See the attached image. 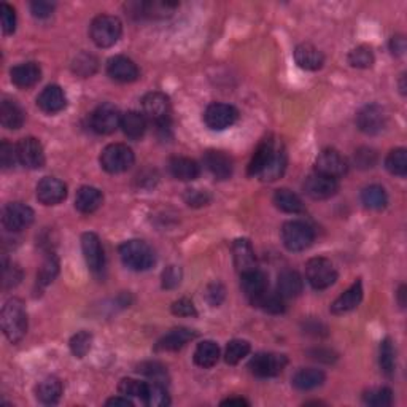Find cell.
I'll return each instance as SVG.
<instances>
[{"label": "cell", "mask_w": 407, "mask_h": 407, "mask_svg": "<svg viewBox=\"0 0 407 407\" xmlns=\"http://www.w3.org/2000/svg\"><path fill=\"white\" fill-rule=\"evenodd\" d=\"M0 321H2L3 334L10 342L18 344L23 341L28 332V312H26L24 302L18 297L8 299L2 309Z\"/></svg>", "instance_id": "1"}, {"label": "cell", "mask_w": 407, "mask_h": 407, "mask_svg": "<svg viewBox=\"0 0 407 407\" xmlns=\"http://www.w3.org/2000/svg\"><path fill=\"white\" fill-rule=\"evenodd\" d=\"M119 257H121L123 264L126 268L137 270V272L148 270L156 263V255L153 248L147 242L139 241V239L124 242L119 247Z\"/></svg>", "instance_id": "2"}, {"label": "cell", "mask_w": 407, "mask_h": 407, "mask_svg": "<svg viewBox=\"0 0 407 407\" xmlns=\"http://www.w3.org/2000/svg\"><path fill=\"white\" fill-rule=\"evenodd\" d=\"M123 24L112 14H99L90 26V37L99 48H110L121 39Z\"/></svg>", "instance_id": "3"}, {"label": "cell", "mask_w": 407, "mask_h": 407, "mask_svg": "<svg viewBox=\"0 0 407 407\" xmlns=\"http://www.w3.org/2000/svg\"><path fill=\"white\" fill-rule=\"evenodd\" d=\"M315 232L309 224L301 220L286 221L281 228V242L290 252H304L314 244Z\"/></svg>", "instance_id": "4"}, {"label": "cell", "mask_w": 407, "mask_h": 407, "mask_svg": "<svg viewBox=\"0 0 407 407\" xmlns=\"http://www.w3.org/2000/svg\"><path fill=\"white\" fill-rule=\"evenodd\" d=\"M135 161L134 151L124 143H110L102 150L101 166L108 174H123Z\"/></svg>", "instance_id": "5"}, {"label": "cell", "mask_w": 407, "mask_h": 407, "mask_svg": "<svg viewBox=\"0 0 407 407\" xmlns=\"http://www.w3.org/2000/svg\"><path fill=\"white\" fill-rule=\"evenodd\" d=\"M306 277L314 290H325L337 280V270L328 258H312L306 266Z\"/></svg>", "instance_id": "6"}, {"label": "cell", "mask_w": 407, "mask_h": 407, "mask_svg": "<svg viewBox=\"0 0 407 407\" xmlns=\"http://www.w3.org/2000/svg\"><path fill=\"white\" fill-rule=\"evenodd\" d=\"M288 364V358L280 353H258L252 358L248 369L257 377H275Z\"/></svg>", "instance_id": "7"}, {"label": "cell", "mask_w": 407, "mask_h": 407, "mask_svg": "<svg viewBox=\"0 0 407 407\" xmlns=\"http://www.w3.org/2000/svg\"><path fill=\"white\" fill-rule=\"evenodd\" d=\"M315 172L337 180L348 172V161L337 150L326 148L317 156Z\"/></svg>", "instance_id": "8"}, {"label": "cell", "mask_w": 407, "mask_h": 407, "mask_svg": "<svg viewBox=\"0 0 407 407\" xmlns=\"http://www.w3.org/2000/svg\"><path fill=\"white\" fill-rule=\"evenodd\" d=\"M34 218L35 213L29 206L21 202H13L3 208L2 223L5 229H8V231L19 232L23 229L29 228L34 223Z\"/></svg>", "instance_id": "9"}, {"label": "cell", "mask_w": 407, "mask_h": 407, "mask_svg": "<svg viewBox=\"0 0 407 407\" xmlns=\"http://www.w3.org/2000/svg\"><path fill=\"white\" fill-rule=\"evenodd\" d=\"M121 117L123 115L113 103H102L91 115V128L97 134H112L121 124Z\"/></svg>", "instance_id": "10"}, {"label": "cell", "mask_w": 407, "mask_h": 407, "mask_svg": "<svg viewBox=\"0 0 407 407\" xmlns=\"http://www.w3.org/2000/svg\"><path fill=\"white\" fill-rule=\"evenodd\" d=\"M237 119V108L229 106V103H210L204 113V121L212 130H224L231 128Z\"/></svg>", "instance_id": "11"}, {"label": "cell", "mask_w": 407, "mask_h": 407, "mask_svg": "<svg viewBox=\"0 0 407 407\" xmlns=\"http://www.w3.org/2000/svg\"><path fill=\"white\" fill-rule=\"evenodd\" d=\"M142 108L143 115L148 121L155 124H161L169 121L170 115V101L164 92L155 91L148 92L142 99Z\"/></svg>", "instance_id": "12"}, {"label": "cell", "mask_w": 407, "mask_h": 407, "mask_svg": "<svg viewBox=\"0 0 407 407\" xmlns=\"http://www.w3.org/2000/svg\"><path fill=\"white\" fill-rule=\"evenodd\" d=\"M385 124H387V115L382 107L375 103L363 107L357 115V126L364 134L375 135L382 132Z\"/></svg>", "instance_id": "13"}, {"label": "cell", "mask_w": 407, "mask_h": 407, "mask_svg": "<svg viewBox=\"0 0 407 407\" xmlns=\"http://www.w3.org/2000/svg\"><path fill=\"white\" fill-rule=\"evenodd\" d=\"M18 161L28 169H40L45 164V151L35 137L21 139L17 145Z\"/></svg>", "instance_id": "14"}, {"label": "cell", "mask_w": 407, "mask_h": 407, "mask_svg": "<svg viewBox=\"0 0 407 407\" xmlns=\"http://www.w3.org/2000/svg\"><path fill=\"white\" fill-rule=\"evenodd\" d=\"M337 190H339V183H337L336 179L321 175V174H318V172L307 177L306 181H304L306 195L315 201L330 199V197L336 195Z\"/></svg>", "instance_id": "15"}, {"label": "cell", "mask_w": 407, "mask_h": 407, "mask_svg": "<svg viewBox=\"0 0 407 407\" xmlns=\"http://www.w3.org/2000/svg\"><path fill=\"white\" fill-rule=\"evenodd\" d=\"M81 250L85 255V261L94 274H99L106 264V257H103V248L101 239L94 232H85L81 236Z\"/></svg>", "instance_id": "16"}, {"label": "cell", "mask_w": 407, "mask_h": 407, "mask_svg": "<svg viewBox=\"0 0 407 407\" xmlns=\"http://www.w3.org/2000/svg\"><path fill=\"white\" fill-rule=\"evenodd\" d=\"M67 197V186L64 181L54 177H45L37 185V199L43 206H57Z\"/></svg>", "instance_id": "17"}, {"label": "cell", "mask_w": 407, "mask_h": 407, "mask_svg": "<svg viewBox=\"0 0 407 407\" xmlns=\"http://www.w3.org/2000/svg\"><path fill=\"white\" fill-rule=\"evenodd\" d=\"M107 74L115 81L132 83L139 78V67L126 56H113L107 62Z\"/></svg>", "instance_id": "18"}, {"label": "cell", "mask_w": 407, "mask_h": 407, "mask_svg": "<svg viewBox=\"0 0 407 407\" xmlns=\"http://www.w3.org/2000/svg\"><path fill=\"white\" fill-rule=\"evenodd\" d=\"M204 166L218 180H228L234 170L231 156L220 150H208L204 155Z\"/></svg>", "instance_id": "19"}, {"label": "cell", "mask_w": 407, "mask_h": 407, "mask_svg": "<svg viewBox=\"0 0 407 407\" xmlns=\"http://www.w3.org/2000/svg\"><path fill=\"white\" fill-rule=\"evenodd\" d=\"M37 106L41 112L48 115L62 112L67 106V97L64 90L57 85L46 86L37 97Z\"/></svg>", "instance_id": "20"}, {"label": "cell", "mask_w": 407, "mask_h": 407, "mask_svg": "<svg viewBox=\"0 0 407 407\" xmlns=\"http://www.w3.org/2000/svg\"><path fill=\"white\" fill-rule=\"evenodd\" d=\"M196 336L197 334L190 328H174L159 339L155 348L158 352H177L183 348Z\"/></svg>", "instance_id": "21"}, {"label": "cell", "mask_w": 407, "mask_h": 407, "mask_svg": "<svg viewBox=\"0 0 407 407\" xmlns=\"http://www.w3.org/2000/svg\"><path fill=\"white\" fill-rule=\"evenodd\" d=\"M232 257L236 269L241 274L257 269V257L248 239H237L232 244Z\"/></svg>", "instance_id": "22"}, {"label": "cell", "mask_w": 407, "mask_h": 407, "mask_svg": "<svg viewBox=\"0 0 407 407\" xmlns=\"http://www.w3.org/2000/svg\"><path fill=\"white\" fill-rule=\"evenodd\" d=\"M241 286L244 295L248 297L250 302H252L269 288L268 275L259 269L248 270V272L241 274Z\"/></svg>", "instance_id": "23"}, {"label": "cell", "mask_w": 407, "mask_h": 407, "mask_svg": "<svg viewBox=\"0 0 407 407\" xmlns=\"http://www.w3.org/2000/svg\"><path fill=\"white\" fill-rule=\"evenodd\" d=\"M363 299V285L361 280H357L347 291L337 297L331 304V312L334 315H344L347 312L357 309Z\"/></svg>", "instance_id": "24"}, {"label": "cell", "mask_w": 407, "mask_h": 407, "mask_svg": "<svg viewBox=\"0 0 407 407\" xmlns=\"http://www.w3.org/2000/svg\"><path fill=\"white\" fill-rule=\"evenodd\" d=\"M296 64L304 70H318L325 64V56L312 43H301L295 50Z\"/></svg>", "instance_id": "25"}, {"label": "cell", "mask_w": 407, "mask_h": 407, "mask_svg": "<svg viewBox=\"0 0 407 407\" xmlns=\"http://www.w3.org/2000/svg\"><path fill=\"white\" fill-rule=\"evenodd\" d=\"M10 75H12V81L14 85L28 90V88H32L40 81L41 69L37 62H23V64L14 66Z\"/></svg>", "instance_id": "26"}, {"label": "cell", "mask_w": 407, "mask_h": 407, "mask_svg": "<svg viewBox=\"0 0 407 407\" xmlns=\"http://www.w3.org/2000/svg\"><path fill=\"white\" fill-rule=\"evenodd\" d=\"M169 172L177 180L191 181L196 180L201 174V166L195 159L185 158V156H174L169 161Z\"/></svg>", "instance_id": "27"}, {"label": "cell", "mask_w": 407, "mask_h": 407, "mask_svg": "<svg viewBox=\"0 0 407 407\" xmlns=\"http://www.w3.org/2000/svg\"><path fill=\"white\" fill-rule=\"evenodd\" d=\"M103 196L101 190L94 186H81L75 196V208L78 212L90 215L102 206Z\"/></svg>", "instance_id": "28"}, {"label": "cell", "mask_w": 407, "mask_h": 407, "mask_svg": "<svg viewBox=\"0 0 407 407\" xmlns=\"http://www.w3.org/2000/svg\"><path fill=\"white\" fill-rule=\"evenodd\" d=\"M119 128L123 129L126 137L139 140L143 137L145 132H147V118H145L143 113L130 110L121 117V124H119Z\"/></svg>", "instance_id": "29"}, {"label": "cell", "mask_w": 407, "mask_h": 407, "mask_svg": "<svg viewBox=\"0 0 407 407\" xmlns=\"http://www.w3.org/2000/svg\"><path fill=\"white\" fill-rule=\"evenodd\" d=\"M35 396L41 404L51 406L59 403L62 396V384L57 377H46L35 387Z\"/></svg>", "instance_id": "30"}, {"label": "cell", "mask_w": 407, "mask_h": 407, "mask_svg": "<svg viewBox=\"0 0 407 407\" xmlns=\"http://www.w3.org/2000/svg\"><path fill=\"white\" fill-rule=\"evenodd\" d=\"M326 375L323 370L315 369V368H306L299 369L293 375V385L295 388L301 391H309L321 387L323 382H325Z\"/></svg>", "instance_id": "31"}, {"label": "cell", "mask_w": 407, "mask_h": 407, "mask_svg": "<svg viewBox=\"0 0 407 407\" xmlns=\"http://www.w3.org/2000/svg\"><path fill=\"white\" fill-rule=\"evenodd\" d=\"M302 277L296 270H284L279 275L277 280V290L279 295L285 299H290V297H296L302 293Z\"/></svg>", "instance_id": "32"}, {"label": "cell", "mask_w": 407, "mask_h": 407, "mask_svg": "<svg viewBox=\"0 0 407 407\" xmlns=\"http://www.w3.org/2000/svg\"><path fill=\"white\" fill-rule=\"evenodd\" d=\"M0 121L7 129H19L24 124V112L12 99H3L0 106Z\"/></svg>", "instance_id": "33"}, {"label": "cell", "mask_w": 407, "mask_h": 407, "mask_svg": "<svg viewBox=\"0 0 407 407\" xmlns=\"http://www.w3.org/2000/svg\"><path fill=\"white\" fill-rule=\"evenodd\" d=\"M220 359V347L213 341H204L195 350V363L199 368H213Z\"/></svg>", "instance_id": "34"}, {"label": "cell", "mask_w": 407, "mask_h": 407, "mask_svg": "<svg viewBox=\"0 0 407 407\" xmlns=\"http://www.w3.org/2000/svg\"><path fill=\"white\" fill-rule=\"evenodd\" d=\"M285 170H286V153L284 148H279V150H274L272 158H270L269 163L266 164L259 177L263 181H275L285 174Z\"/></svg>", "instance_id": "35"}, {"label": "cell", "mask_w": 407, "mask_h": 407, "mask_svg": "<svg viewBox=\"0 0 407 407\" xmlns=\"http://www.w3.org/2000/svg\"><path fill=\"white\" fill-rule=\"evenodd\" d=\"M274 204L279 210L285 213H301L304 210V204H302L301 197L291 190H286V188L275 191Z\"/></svg>", "instance_id": "36"}, {"label": "cell", "mask_w": 407, "mask_h": 407, "mask_svg": "<svg viewBox=\"0 0 407 407\" xmlns=\"http://www.w3.org/2000/svg\"><path fill=\"white\" fill-rule=\"evenodd\" d=\"M274 155V142L270 139H266L259 143V147L255 151L252 161L248 164V175H259L266 164L269 163V159Z\"/></svg>", "instance_id": "37"}, {"label": "cell", "mask_w": 407, "mask_h": 407, "mask_svg": "<svg viewBox=\"0 0 407 407\" xmlns=\"http://www.w3.org/2000/svg\"><path fill=\"white\" fill-rule=\"evenodd\" d=\"M253 306L259 307L261 310L268 312V314H272V315H279V314H284L285 312V297H281L277 293H274V291H269V288L264 291L263 295L258 296L257 299L252 301Z\"/></svg>", "instance_id": "38"}, {"label": "cell", "mask_w": 407, "mask_h": 407, "mask_svg": "<svg viewBox=\"0 0 407 407\" xmlns=\"http://www.w3.org/2000/svg\"><path fill=\"white\" fill-rule=\"evenodd\" d=\"M361 202L364 204V207L373 208V210H382L388 204L387 191L380 185L366 186L361 191Z\"/></svg>", "instance_id": "39"}, {"label": "cell", "mask_w": 407, "mask_h": 407, "mask_svg": "<svg viewBox=\"0 0 407 407\" xmlns=\"http://www.w3.org/2000/svg\"><path fill=\"white\" fill-rule=\"evenodd\" d=\"M143 403L150 407H166L170 404L169 393H167L164 384L151 382L147 384V391H145Z\"/></svg>", "instance_id": "40"}, {"label": "cell", "mask_w": 407, "mask_h": 407, "mask_svg": "<svg viewBox=\"0 0 407 407\" xmlns=\"http://www.w3.org/2000/svg\"><path fill=\"white\" fill-rule=\"evenodd\" d=\"M57 274H59V259L54 253H48L39 269L37 284L40 286H48L57 277Z\"/></svg>", "instance_id": "41"}, {"label": "cell", "mask_w": 407, "mask_h": 407, "mask_svg": "<svg viewBox=\"0 0 407 407\" xmlns=\"http://www.w3.org/2000/svg\"><path fill=\"white\" fill-rule=\"evenodd\" d=\"M385 167L390 174L406 177L407 174V151L406 148H395L391 150L387 159H385Z\"/></svg>", "instance_id": "42"}, {"label": "cell", "mask_w": 407, "mask_h": 407, "mask_svg": "<svg viewBox=\"0 0 407 407\" xmlns=\"http://www.w3.org/2000/svg\"><path fill=\"white\" fill-rule=\"evenodd\" d=\"M252 350V346H250L248 341H244V339H234L228 344L226 350H224V359H226L228 364H237L241 363L242 359L247 357V355Z\"/></svg>", "instance_id": "43"}, {"label": "cell", "mask_w": 407, "mask_h": 407, "mask_svg": "<svg viewBox=\"0 0 407 407\" xmlns=\"http://www.w3.org/2000/svg\"><path fill=\"white\" fill-rule=\"evenodd\" d=\"M379 363H380V368H382V370L388 375V377L390 375H393L395 368H396V353H395L393 342H391V339L388 337L380 342Z\"/></svg>", "instance_id": "44"}, {"label": "cell", "mask_w": 407, "mask_h": 407, "mask_svg": "<svg viewBox=\"0 0 407 407\" xmlns=\"http://www.w3.org/2000/svg\"><path fill=\"white\" fill-rule=\"evenodd\" d=\"M348 64L357 67V69H369L374 64V53L370 46L359 45L353 48L348 54Z\"/></svg>", "instance_id": "45"}, {"label": "cell", "mask_w": 407, "mask_h": 407, "mask_svg": "<svg viewBox=\"0 0 407 407\" xmlns=\"http://www.w3.org/2000/svg\"><path fill=\"white\" fill-rule=\"evenodd\" d=\"M70 352L74 353V357L77 358H85L88 352L91 350V346H92V334L88 332V331H80L72 336L70 342Z\"/></svg>", "instance_id": "46"}, {"label": "cell", "mask_w": 407, "mask_h": 407, "mask_svg": "<svg viewBox=\"0 0 407 407\" xmlns=\"http://www.w3.org/2000/svg\"><path fill=\"white\" fill-rule=\"evenodd\" d=\"M363 401L373 407H387L393 403V391L390 388H373L363 395Z\"/></svg>", "instance_id": "47"}, {"label": "cell", "mask_w": 407, "mask_h": 407, "mask_svg": "<svg viewBox=\"0 0 407 407\" xmlns=\"http://www.w3.org/2000/svg\"><path fill=\"white\" fill-rule=\"evenodd\" d=\"M139 373L147 375V377L151 380V382L156 384H167L169 380V375H167V369L163 366V364L158 361H147L142 363L139 366Z\"/></svg>", "instance_id": "48"}, {"label": "cell", "mask_w": 407, "mask_h": 407, "mask_svg": "<svg viewBox=\"0 0 407 407\" xmlns=\"http://www.w3.org/2000/svg\"><path fill=\"white\" fill-rule=\"evenodd\" d=\"M72 67H74V72L77 75H80L83 78H88L97 70V59L92 54L81 53V54H78L75 57Z\"/></svg>", "instance_id": "49"}, {"label": "cell", "mask_w": 407, "mask_h": 407, "mask_svg": "<svg viewBox=\"0 0 407 407\" xmlns=\"http://www.w3.org/2000/svg\"><path fill=\"white\" fill-rule=\"evenodd\" d=\"M118 391L128 398H140L143 399L145 391H147V384L140 382L135 379H123L118 385Z\"/></svg>", "instance_id": "50"}, {"label": "cell", "mask_w": 407, "mask_h": 407, "mask_svg": "<svg viewBox=\"0 0 407 407\" xmlns=\"http://www.w3.org/2000/svg\"><path fill=\"white\" fill-rule=\"evenodd\" d=\"M179 7V3L170 2H147L143 3V17L150 18H166L172 14L174 8Z\"/></svg>", "instance_id": "51"}, {"label": "cell", "mask_w": 407, "mask_h": 407, "mask_svg": "<svg viewBox=\"0 0 407 407\" xmlns=\"http://www.w3.org/2000/svg\"><path fill=\"white\" fill-rule=\"evenodd\" d=\"M0 23H2V30L5 35L14 32V29H17V13H14V8L12 5H0Z\"/></svg>", "instance_id": "52"}, {"label": "cell", "mask_w": 407, "mask_h": 407, "mask_svg": "<svg viewBox=\"0 0 407 407\" xmlns=\"http://www.w3.org/2000/svg\"><path fill=\"white\" fill-rule=\"evenodd\" d=\"M204 296H206V301L212 307H218L224 301V296H226V290L220 284V281H213V284L207 285L206 291H204Z\"/></svg>", "instance_id": "53"}, {"label": "cell", "mask_w": 407, "mask_h": 407, "mask_svg": "<svg viewBox=\"0 0 407 407\" xmlns=\"http://www.w3.org/2000/svg\"><path fill=\"white\" fill-rule=\"evenodd\" d=\"M17 163H19L17 147H13L7 140H3L2 145H0V164H2L3 169H12Z\"/></svg>", "instance_id": "54"}, {"label": "cell", "mask_w": 407, "mask_h": 407, "mask_svg": "<svg viewBox=\"0 0 407 407\" xmlns=\"http://www.w3.org/2000/svg\"><path fill=\"white\" fill-rule=\"evenodd\" d=\"M21 279H23V272L17 264L3 263V288H13L19 284Z\"/></svg>", "instance_id": "55"}, {"label": "cell", "mask_w": 407, "mask_h": 407, "mask_svg": "<svg viewBox=\"0 0 407 407\" xmlns=\"http://www.w3.org/2000/svg\"><path fill=\"white\" fill-rule=\"evenodd\" d=\"M181 281V269L179 266H169L163 272V288L174 290Z\"/></svg>", "instance_id": "56"}, {"label": "cell", "mask_w": 407, "mask_h": 407, "mask_svg": "<svg viewBox=\"0 0 407 407\" xmlns=\"http://www.w3.org/2000/svg\"><path fill=\"white\" fill-rule=\"evenodd\" d=\"M172 314L179 317H196L197 310L196 306L192 304V301L186 299V297H181V299L175 301L174 304H172Z\"/></svg>", "instance_id": "57"}, {"label": "cell", "mask_w": 407, "mask_h": 407, "mask_svg": "<svg viewBox=\"0 0 407 407\" xmlns=\"http://www.w3.org/2000/svg\"><path fill=\"white\" fill-rule=\"evenodd\" d=\"M185 201L188 206L202 207L210 202V196H208L207 191H202V190H188L185 192Z\"/></svg>", "instance_id": "58"}, {"label": "cell", "mask_w": 407, "mask_h": 407, "mask_svg": "<svg viewBox=\"0 0 407 407\" xmlns=\"http://www.w3.org/2000/svg\"><path fill=\"white\" fill-rule=\"evenodd\" d=\"M30 12L35 18L45 19L51 17V13L54 12V3L46 2V0H35V2L30 3Z\"/></svg>", "instance_id": "59"}, {"label": "cell", "mask_w": 407, "mask_h": 407, "mask_svg": "<svg viewBox=\"0 0 407 407\" xmlns=\"http://www.w3.org/2000/svg\"><path fill=\"white\" fill-rule=\"evenodd\" d=\"M355 163L361 169H368V167H373L375 164V153L369 148H359L357 153H355Z\"/></svg>", "instance_id": "60"}, {"label": "cell", "mask_w": 407, "mask_h": 407, "mask_svg": "<svg viewBox=\"0 0 407 407\" xmlns=\"http://www.w3.org/2000/svg\"><path fill=\"white\" fill-rule=\"evenodd\" d=\"M390 50L396 56H403L406 51V39L404 35H395L390 40Z\"/></svg>", "instance_id": "61"}, {"label": "cell", "mask_w": 407, "mask_h": 407, "mask_svg": "<svg viewBox=\"0 0 407 407\" xmlns=\"http://www.w3.org/2000/svg\"><path fill=\"white\" fill-rule=\"evenodd\" d=\"M107 406H123V407H132L134 406V403L132 401H130L128 396H124V395H121V396H117V398H110L107 401L106 403Z\"/></svg>", "instance_id": "62"}, {"label": "cell", "mask_w": 407, "mask_h": 407, "mask_svg": "<svg viewBox=\"0 0 407 407\" xmlns=\"http://www.w3.org/2000/svg\"><path fill=\"white\" fill-rule=\"evenodd\" d=\"M223 406H232V404H237V406H248L250 403L247 399H244V398H228L226 401H223L221 403Z\"/></svg>", "instance_id": "63"}, {"label": "cell", "mask_w": 407, "mask_h": 407, "mask_svg": "<svg viewBox=\"0 0 407 407\" xmlns=\"http://www.w3.org/2000/svg\"><path fill=\"white\" fill-rule=\"evenodd\" d=\"M404 296H406V286L403 285V286H401V288H399V291H398V301H399V306H401V307H404V304H406Z\"/></svg>", "instance_id": "64"}]
</instances>
